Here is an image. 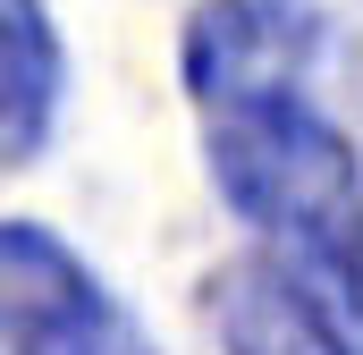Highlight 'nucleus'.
<instances>
[{"instance_id":"obj_3","label":"nucleus","mask_w":363,"mask_h":355,"mask_svg":"<svg viewBox=\"0 0 363 355\" xmlns=\"http://www.w3.org/2000/svg\"><path fill=\"white\" fill-rule=\"evenodd\" d=\"M68 93V51L43 0H0V170H26L51 144Z\"/></svg>"},{"instance_id":"obj_1","label":"nucleus","mask_w":363,"mask_h":355,"mask_svg":"<svg viewBox=\"0 0 363 355\" xmlns=\"http://www.w3.org/2000/svg\"><path fill=\"white\" fill-rule=\"evenodd\" d=\"M321 43V0H194L178 43L211 186L271 254L321 246L363 220L355 144L313 102Z\"/></svg>"},{"instance_id":"obj_4","label":"nucleus","mask_w":363,"mask_h":355,"mask_svg":"<svg viewBox=\"0 0 363 355\" xmlns=\"http://www.w3.org/2000/svg\"><path fill=\"white\" fill-rule=\"evenodd\" d=\"M203 305H211V330H220L228 355H321V339H313V322H304V305H296V288L279 279L271 254L220 263Z\"/></svg>"},{"instance_id":"obj_2","label":"nucleus","mask_w":363,"mask_h":355,"mask_svg":"<svg viewBox=\"0 0 363 355\" xmlns=\"http://www.w3.org/2000/svg\"><path fill=\"white\" fill-rule=\"evenodd\" d=\"M0 355H152L101 271L43 220H0Z\"/></svg>"}]
</instances>
